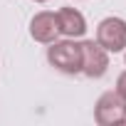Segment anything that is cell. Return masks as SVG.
<instances>
[{
  "instance_id": "1",
  "label": "cell",
  "mask_w": 126,
  "mask_h": 126,
  "mask_svg": "<svg viewBox=\"0 0 126 126\" xmlns=\"http://www.w3.org/2000/svg\"><path fill=\"white\" fill-rule=\"evenodd\" d=\"M47 62L64 72V74H79L82 72V49H79V42H74L72 37L62 40V42H49L47 47Z\"/></svg>"
},
{
  "instance_id": "2",
  "label": "cell",
  "mask_w": 126,
  "mask_h": 126,
  "mask_svg": "<svg viewBox=\"0 0 126 126\" xmlns=\"http://www.w3.org/2000/svg\"><path fill=\"white\" fill-rule=\"evenodd\" d=\"M94 121L99 126H119V124H126V99L116 89L114 92H104L96 99Z\"/></svg>"
},
{
  "instance_id": "3",
  "label": "cell",
  "mask_w": 126,
  "mask_h": 126,
  "mask_svg": "<svg viewBox=\"0 0 126 126\" xmlns=\"http://www.w3.org/2000/svg\"><path fill=\"white\" fill-rule=\"evenodd\" d=\"M79 49H82V74H87L89 79L104 77L109 69V52L94 40L79 42Z\"/></svg>"
},
{
  "instance_id": "4",
  "label": "cell",
  "mask_w": 126,
  "mask_h": 126,
  "mask_svg": "<svg viewBox=\"0 0 126 126\" xmlns=\"http://www.w3.org/2000/svg\"><path fill=\"white\" fill-rule=\"evenodd\" d=\"M96 42L106 52H124L126 49V20L121 17H104L96 25Z\"/></svg>"
},
{
  "instance_id": "5",
  "label": "cell",
  "mask_w": 126,
  "mask_h": 126,
  "mask_svg": "<svg viewBox=\"0 0 126 126\" xmlns=\"http://www.w3.org/2000/svg\"><path fill=\"white\" fill-rule=\"evenodd\" d=\"M57 17V27H59V35H64V37H84L87 32V20L84 15L77 10V8H59L54 13Z\"/></svg>"
},
{
  "instance_id": "6",
  "label": "cell",
  "mask_w": 126,
  "mask_h": 126,
  "mask_svg": "<svg viewBox=\"0 0 126 126\" xmlns=\"http://www.w3.org/2000/svg\"><path fill=\"white\" fill-rule=\"evenodd\" d=\"M30 35H32L35 42H42V45L54 42L57 35H59V27H57V17H54V13H49V10L37 13V15L30 20Z\"/></svg>"
},
{
  "instance_id": "7",
  "label": "cell",
  "mask_w": 126,
  "mask_h": 126,
  "mask_svg": "<svg viewBox=\"0 0 126 126\" xmlns=\"http://www.w3.org/2000/svg\"><path fill=\"white\" fill-rule=\"evenodd\" d=\"M116 92L126 99V69H124V72L119 74V79H116Z\"/></svg>"
},
{
  "instance_id": "8",
  "label": "cell",
  "mask_w": 126,
  "mask_h": 126,
  "mask_svg": "<svg viewBox=\"0 0 126 126\" xmlns=\"http://www.w3.org/2000/svg\"><path fill=\"white\" fill-rule=\"evenodd\" d=\"M35 3H47V0H35Z\"/></svg>"
},
{
  "instance_id": "9",
  "label": "cell",
  "mask_w": 126,
  "mask_h": 126,
  "mask_svg": "<svg viewBox=\"0 0 126 126\" xmlns=\"http://www.w3.org/2000/svg\"><path fill=\"white\" fill-rule=\"evenodd\" d=\"M124 57H126V54H124Z\"/></svg>"
}]
</instances>
